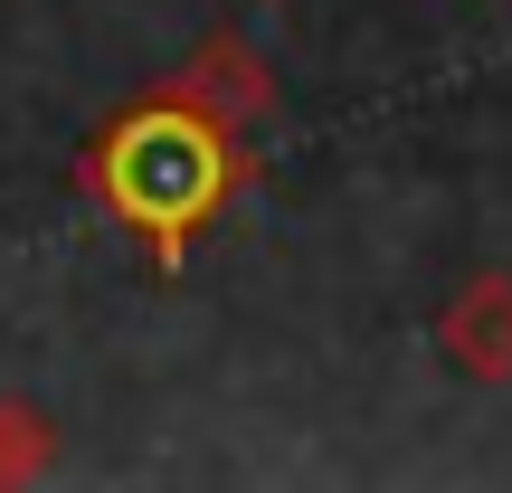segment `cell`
Returning <instances> with one entry per match:
<instances>
[{"mask_svg": "<svg viewBox=\"0 0 512 493\" xmlns=\"http://www.w3.org/2000/svg\"><path fill=\"white\" fill-rule=\"evenodd\" d=\"M86 181L162 266H181V247L219 219L228 181H238V152H228V124L209 105H171L162 95V105H133L95 133Z\"/></svg>", "mask_w": 512, "mask_h": 493, "instance_id": "obj_1", "label": "cell"}]
</instances>
